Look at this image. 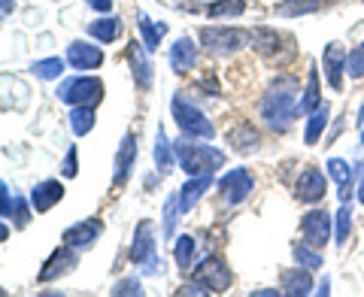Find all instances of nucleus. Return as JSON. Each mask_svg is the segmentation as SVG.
Returning a JSON list of instances; mask_svg holds the SVG:
<instances>
[{"instance_id":"nucleus-20","label":"nucleus","mask_w":364,"mask_h":297,"mask_svg":"<svg viewBox=\"0 0 364 297\" xmlns=\"http://www.w3.org/2000/svg\"><path fill=\"white\" fill-rule=\"evenodd\" d=\"M328 176H331L337 182V188H340V200H349V194H352V167L343 161V158H331L328 161Z\"/></svg>"},{"instance_id":"nucleus-9","label":"nucleus","mask_w":364,"mask_h":297,"mask_svg":"<svg viewBox=\"0 0 364 297\" xmlns=\"http://www.w3.org/2000/svg\"><path fill=\"white\" fill-rule=\"evenodd\" d=\"M155 258V225L146 219L136 225L134 231V243H131V261L134 264H149Z\"/></svg>"},{"instance_id":"nucleus-29","label":"nucleus","mask_w":364,"mask_h":297,"mask_svg":"<svg viewBox=\"0 0 364 297\" xmlns=\"http://www.w3.org/2000/svg\"><path fill=\"white\" fill-rule=\"evenodd\" d=\"M152 152H155V164L161 167V170H170V167H173V152H176V148H170V143H167V136H164L161 128H158V136H155V148H152Z\"/></svg>"},{"instance_id":"nucleus-35","label":"nucleus","mask_w":364,"mask_h":297,"mask_svg":"<svg viewBox=\"0 0 364 297\" xmlns=\"http://www.w3.org/2000/svg\"><path fill=\"white\" fill-rule=\"evenodd\" d=\"M349 227H352V207L343 203L340 212H337V246H343L349 239Z\"/></svg>"},{"instance_id":"nucleus-13","label":"nucleus","mask_w":364,"mask_h":297,"mask_svg":"<svg viewBox=\"0 0 364 297\" xmlns=\"http://www.w3.org/2000/svg\"><path fill=\"white\" fill-rule=\"evenodd\" d=\"M325 188H328V182L322 176V170H316V167H304V173L298 179V198L304 203H316V200H322L325 198Z\"/></svg>"},{"instance_id":"nucleus-23","label":"nucleus","mask_w":364,"mask_h":297,"mask_svg":"<svg viewBox=\"0 0 364 297\" xmlns=\"http://www.w3.org/2000/svg\"><path fill=\"white\" fill-rule=\"evenodd\" d=\"M88 33L95 40H100V43H112L122 33V21L119 18H97V21H91L88 25Z\"/></svg>"},{"instance_id":"nucleus-8","label":"nucleus","mask_w":364,"mask_h":297,"mask_svg":"<svg viewBox=\"0 0 364 297\" xmlns=\"http://www.w3.org/2000/svg\"><path fill=\"white\" fill-rule=\"evenodd\" d=\"M301 231H304L306 243L316 246V249H322V246H328V237H331V219H328V212L313 210V212L304 215Z\"/></svg>"},{"instance_id":"nucleus-18","label":"nucleus","mask_w":364,"mask_h":297,"mask_svg":"<svg viewBox=\"0 0 364 297\" xmlns=\"http://www.w3.org/2000/svg\"><path fill=\"white\" fill-rule=\"evenodd\" d=\"M73 264H76V249L64 243V249H58V252H55L49 261H46V267L40 270V279H43V282H49V279L58 276V273L73 270Z\"/></svg>"},{"instance_id":"nucleus-12","label":"nucleus","mask_w":364,"mask_h":297,"mask_svg":"<svg viewBox=\"0 0 364 297\" xmlns=\"http://www.w3.org/2000/svg\"><path fill=\"white\" fill-rule=\"evenodd\" d=\"M349 55L343 52V45L340 43H328V49H325V76H328V85H331L334 91L343 88V64H346Z\"/></svg>"},{"instance_id":"nucleus-32","label":"nucleus","mask_w":364,"mask_h":297,"mask_svg":"<svg viewBox=\"0 0 364 297\" xmlns=\"http://www.w3.org/2000/svg\"><path fill=\"white\" fill-rule=\"evenodd\" d=\"M313 249L316 246H310V243H298V246H294V261H298V264L301 267H306V270H318V267H322V255H318V252H313Z\"/></svg>"},{"instance_id":"nucleus-11","label":"nucleus","mask_w":364,"mask_h":297,"mask_svg":"<svg viewBox=\"0 0 364 297\" xmlns=\"http://www.w3.org/2000/svg\"><path fill=\"white\" fill-rule=\"evenodd\" d=\"M100 231H104V225H100L97 219H88V222H76L64 231V243L73 246V249H88L95 246V239L100 237Z\"/></svg>"},{"instance_id":"nucleus-27","label":"nucleus","mask_w":364,"mask_h":297,"mask_svg":"<svg viewBox=\"0 0 364 297\" xmlns=\"http://www.w3.org/2000/svg\"><path fill=\"white\" fill-rule=\"evenodd\" d=\"M228 143H234V148H240V152H252V148H258V134L252 124H243V128L228 134Z\"/></svg>"},{"instance_id":"nucleus-1","label":"nucleus","mask_w":364,"mask_h":297,"mask_svg":"<svg viewBox=\"0 0 364 297\" xmlns=\"http://www.w3.org/2000/svg\"><path fill=\"white\" fill-rule=\"evenodd\" d=\"M294 94H298V82H294L291 76H282L270 85L264 100H261V116H264V122L270 124V128L286 131L291 124V119H294V112H301L298 109L301 100Z\"/></svg>"},{"instance_id":"nucleus-17","label":"nucleus","mask_w":364,"mask_h":297,"mask_svg":"<svg viewBox=\"0 0 364 297\" xmlns=\"http://www.w3.org/2000/svg\"><path fill=\"white\" fill-rule=\"evenodd\" d=\"M146 43H131L128 45V58H131V67H134V79L140 88H149L152 85V64L146 58Z\"/></svg>"},{"instance_id":"nucleus-16","label":"nucleus","mask_w":364,"mask_h":297,"mask_svg":"<svg viewBox=\"0 0 364 297\" xmlns=\"http://www.w3.org/2000/svg\"><path fill=\"white\" fill-rule=\"evenodd\" d=\"M213 185V173H203V176H191L186 185L179 188L176 194V200H179V212H188V210H195V203L203 198V191H207Z\"/></svg>"},{"instance_id":"nucleus-42","label":"nucleus","mask_w":364,"mask_h":297,"mask_svg":"<svg viewBox=\"0 0 364 297\" xmlns=\"http://www.w3.org/2000/svg\"><path fill=\"white\" fill-rule=\"evenodd\" d=\"M182 294H207V288H200V285H186Z\"/></svg>"},{"instance_id":"nucleus-38","label":"nucleus","mask_w":364,"mask_h":297,"mask_svg":"<svg viewBox=\"0 0 364 297\" xmlns=\"http://www.w3.org/2000/svg\"><path fill=\"white\" fill-rule=\"evenodd\" d=\"M13 212H16V225H18V227H25V225L31 222V210H28L25 200H16V203H13ZM13 212H9V219H13Z\"/></svg>"},{"instance_id":"nucleus-31","label":"nucleus","mask_w":364,"mask_h":297,"mask_svg":"<svg viewBox=\"0 0 364 297\" xmlns=\"http://www.w3.org/2000/svg\"><path fill=\"white\" fill-rule=\"evenodd\" d=\"M318 9V0H286V4L277 6L279 16H304V13H316Z\"/></svg>"},{"instance_id":"nucleus-4","label":"nucleus","mask_w":364,"mask_h":297,"mask_svg":"<svg viewBox=\"0 0 364 297\" xmlns=\"http://www.w3.org/2000/svg\"><path fill=\"white\" fill-rule=\"evenodd\" d=\"M55 94H58V100L73 104V107H95L104 100V82L97 76H73L67 82H61Z\"/></svg>"},{"instance_id":"nucleus-10","label":"nucleus","mask_w":364,"mask_h":297,"mask_svg":"<svg viewBox=\"0 0 364 297\" xmlns=\"http://www.w3.org/2000/svg\"><path fill=\"white\" fill-rule=\"evenodd\" d=\"M67 64L76 67V70H97V67L104 64V52L91 43L76 40V43H70V49H67Z\"/></svg>"},{"instance_id":"nucleus-7","label":"nucleus","mask_w":364,"mask_h":297,"mask_svg":"<svg viewBox=\"0 0 364 297\" xmlns=\"http://www.w3.org/2000/svg\"><path fill=\"white\" fill-rule=\"evenodd\" d=\"M200 43H203V49H210V52L231 55V52H237L243 45V33L231 31V28H203L200 31Z\"/></svg>"},{"instance_id":"nucleus-19","label":"nucleus","mask_w":364,"mask_h":297,"mask_svg":"<svg viewBox=\"0 0 364 297\" xmlns=\"http://www.w3.org/2000/svg\"><path fill=\"white\" fill-rule=\"evenodd\" d=\"M134 158H136V140H134V134H128L122 140L119 155H116V185H124V179H128V173H131Z\"/></svg>"},{"instance_id":"nucleus-33","label":"nucleus","mask_w":364,"mask_h":297,"mask_svg":"<svg viewBox=\"0 0 364 297\" xmlns=\"http://www.w3.org/2000/svg\"><path fill=\"white\" fill-rule=\"evenodd\" d=\"M173 255H176L179 270H188V267H191V258H195V237H186V234H182Z\"/></svg>"},{"instance_id":"nucleus-34","label":"nucleus","mask_w":364,"mask_h":297,"mask_svg":"<svg viewBox=\"0 0 364 297\" xmlns=\"http://www.w3.org/2000/svg\"><path fill=\"white\" fill-rule=\"evenodd\" d=\"M246 9L243 0H222V4H210L207 6V16L210 18H222V16H240Z\"/></svg>"},{"instance_id":"nucleus-22","label":"nucleus","mask_w":364,"mask_h":297,"mask_svg":"<svg viewBox=\"0 0 364 297\" xmlns=\"http://www.w3.org/2000/svg\"><path fill=\"white\" fill-rule=\"evenodd\" d=\"M310 288H313V279L304 267H294V270L282 273V291L286 294H310Z\"/></svg>"},{"instance_id":"nucleus-30","label":"nucleus","mask_w":364,"mask_h":297,"mask_svg":"<svg viewBox=\"0 0 364 297\" xmlns=\"http://www.w3.org/2000/svg\"><path fill=\"white\" fill-rule=\"evenodd\" d=\"M61 73H64V61L61 58H43V61H37L33 64V76L37 79H61Z\"/></svg>"},{"instance_id":"nucleus-39","label":"nucleus","mask_w":364,"mask_h":297,"mask_svg":"<svg viewBox=\"0 0 364 297\" xmlns=\"http://www.w3.org/2000/svg\"><path fill=\"white\" fill-rule=\"evenodd\" d=\"M64 176L67 179H73L76 173H79V167H76V146H70V148H67V158H64Z\"/></svg>"},{"instance_id":"nucleus-5","label":"nucleus","mask_w":364,"mask_h":297,"mask_svg":"<svg viewBox=\"0 0 364 297\" xmlns=\"http://www.w3.org/2000/svg\"><path fill=\"white\" fill-rule=\"evenodd\" d=\"M219 191H222V200L228 207H240V203L255 191V179L246 167H234L231 173H225L219 179Z\"/></svg>"},{"instance_id":"nucleus-44","label":"nucleus","mask_w":364,"mask_h":297,"mask_svg":"<svg viewBox=\"0 0 364 297\" xmlns=\"http://www.w3.org/2000/svg\"><path fill=\"white\" fill-rule=\"evenodd\" d=\"M361 143H364V131H361Z\"/></svg>"},{"instance_id":"nucleus-28","label":"nucleus","mask_w":364,"mask_h":297,"mask_svg":"<svg viewBox=\"0 0 364 297\" xmlns=\"http://www.w3.org/2000/svg\"><path fill=\"white\" fill-rule=\"evenodd\" d=\"M252 49H258L261 55H273V52L279 49V33L277 31H267V28L252 31Z\"/></svg>"},{"instance_id":"nucleus-15","label":"nucleus","mask_w":364,"mask_h":297,"mask_svg":"<svg viewBox=\"0 0 364 297\" xmlns=\"http://www.w3.org/2000/svg\"><path fill=\"white\" fill-rule=\"evenodd\" d=\"M61 198H64V185H61V182L58 179H46V182H40V185L31 191V207L37 212H49Z\"/></svg>"},{"instance_id":"nucleus-43","label":"nucleus","mask_w":364,"mask_h":297,"mask_svg":"<svg viewBox=\"0 0 364 297\" xmlns=\"http://www.w3.org/2000/svg\"><path fill=\"white\" fill-rule=\"evenodd\" d=\"M358 203H364V179H361V185H358Z\"/></svg>"},{"instance_id":"nucleus-3","label":"nucleus","mask_w":364,"mask_h":297,"mask_svg":"<svg viewBox=\"0 0 364 297\" xmlns=\"http://www.w3.org/2000/svg\"><path fill=\"white\" fill-rule=\"evenodd\" d=\"M170 109H173V119H176L179 131L186 134V136H195V140H213V134H215L213 122L203 116V112L195 104H191L188 97L176 94L173 104H170Z\"/></svg>"},{"instance_id":"nucleus-36","label":"nucleus","mask_w":364,"mask_h":297,"mask_svg":"<svg viewBox=\"0 0 364 297\" xmlns=\"http://www.w3.org/2000/svg\"><path fill=\"white\" fill-rule=\"evenodd\" d=\"M346 73L352 79H361L364 76V43L355 45V49L349 52V58H346Z\"/></svg>"},{"instance_id":"nucleus-26","label":"nucleus","mask_w":364,"mask_h":297,"mask_svg":"<svg viewBox=\"0 0 364 297\" xmlns=\"http://www.w3.org/2000/svg\"><path fill=\"white\" fill-rule=\"evenodd\" d=\"M70 128L76 136H85L95 128V107H73L70 109Z\"/></svg>"},{"instance_id":"nucleus-24","label":"nucleus","mask_w":364,"mask_h":297,"mask_svg":"<svg viewBox=\"0 0 364 297\" xmlns=\"http://www.w3.org/2000/svg\"><path fill=\"white\" fill-rule=\"evenodd\" d=\"M328 116H331V109H328V107H318L316 112H310V122H306V134H304L306 146H316V143H318V136H322V131L328 128Z\"/></svg>"},{"instance_id":"nucleus-14","label":"nucleus","mask_w":364,"mask_h":297,"mask_svg":"<svg viewBox=\"0 0 364 297\" xmlns=\"http://www.w3.org/2000/svg\"><path fill=\"white\" fill-rule=\"evenodd\" d=\"M195 64H198V45L188 37H179L170 45V67H173V73H188L195 70Z\"/></svg>"},{"instance_id":"nucleus-40","label":"nucleus","mask_w":364,"mask_h":297,"mask_svg":"<svg viewBox=\"0 0 364 297\" xmlns=\"http://www.w3.org/2000/svg\"><path fill=\"white\" fill-rule=\"evenodd\" d=\"M112 294H143V288L136 279H122L116 288H112Z\"/></svg>"},{"instance_id":"nucleus-37","label":"nucleus","mask_w":364,"mask_h":297,"mask_svg":"<svg viewBox=\"0 0 364 297\" xmlns=\"http://www.w3.org/2000/svg\"><path fill=\"white\" fill-rule=\"evenodd\" d=\"M176 210H179V200L176 198H170L164 203V234L167 237H173V227H176Z\"/></svg>"},{"instance_id":"nucleus-25","label":"nucleus","mask_w":364,"mask_h":297,"mask_svg":"<svg viewBox=\"0 0 364 297\" xmlns=\"http://www.w3.org/2000/svg\"><path fill=\"white\" fill-rule=\"evenodd\" d=\"M318 107H322V94H318V73L310 70V79H306V94H301L298 109L304 112V116H310V112H316Z\"/></svg>"},{"instance_id":"nucleus-21","label":"nucleus","mask_w":364,"mask_h":297,"mask_svg":"<svg viewBox=\"0 0 364 297\" xmlns=\"http://www.w3.org/2000/svg\"><path fill=\"white\" fill-rule=\"evenodd\" d=\"M136 25H140V33H143V43H146V49L149 52H155L158 45H161V40H164V33H167V25L161 21V25H155V21L146 16V13H140L136 16Z\"/></svg>"},{"instance_id":"nucleus-2","label":"nucleus","mask_w":364,"mask_h":297,"mask_svg":"<svg viewBox=\"0 0 364 297\" xmlns=\"http://www.w3.org/2000/svg\"><path fill=\"white\" fill-rule=\"evenodd\" d=\"M176 158L182 170H186L188 176H203V173H213L215 167L225 164V155L219 152V148L213 146H203V143H176Z\"/></svg>"},{"instance_id":"nucleus-41","label":"nucleus","mask_w":364,"mask_h":297,"mask_svg":"<svg viewBox=\"0 0 364 297\" xmlns=\"http://www.w3.org/2000/svg\"><path fill=\"white\" fill-rule=\"evenodd\" d=\"M91 9H97V13H109L112 9V0H85Z\"/></svg>"},{"instance_id":"nucleus-6","label":"nucleus","mask_w":364,"mask_h":297,"mask_svg":"<svg viewBox=\"0 0 364 297\" xmlns=\"http://www.w3.org/2000/svg\"><path fill=\"white\" fill-rule=\"evenodd\" d=\"M191 273H195V279L207 285L210 291H228V285H231V267H228L219 255H207Z\"/></svg>"}]
</instances>
